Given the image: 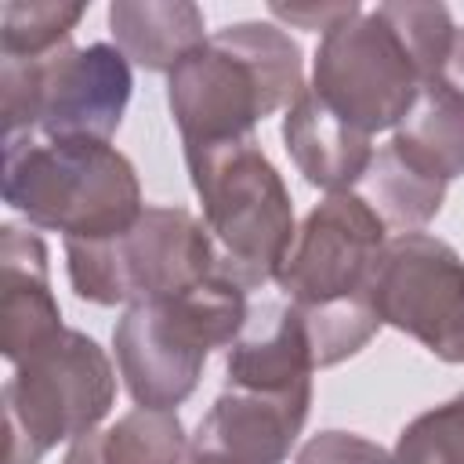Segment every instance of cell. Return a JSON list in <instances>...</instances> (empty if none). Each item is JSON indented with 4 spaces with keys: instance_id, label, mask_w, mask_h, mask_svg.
I'll return each mask as SVG.
<instances>
[{
    "instance_id": "6da1fadb",
    "label": "cell",
    "mask_w": 464,
    "mask_h": 464,
    "mask_svg": "<svg viewBox=\"0 0 464 464\" xmlns=\"http://www.w3.org/2000/svg\"><path fill=\"white\" fill-rule=\"evenodd\" d=\"M446 4L395 0L355 11L319 36L312 91L355 130H395L442 72L453 44Z\"/></svg>"
},
{
    "instance_id": "7a4b0ae2",
    "label": "cell",
    "mask_w": 464,
    "mask_h": 464,
    "mask_svg": "<svg viewBox=\"0 0 464 464\" xmlns=\"http://www.w3.org/2000/svg\"><path fill=\"white\" fill-rule=\"evenodd\" d=\"M297 40L272 22H232L167 72V105L185 145L254 138L304 91Z\"/></svg>"
},
{
    "instance_id": "3957f363",
    "label": "cell",
    "mask_w": 464,
    "mask_h": 464,
    "mask_svg": "<svg viewBox=\"0 0 464 464\" xmlns=\"http://www.w3.org/2000/svg\"><path fill=\"white\" fill-rule=\"evenodd\" d=\"M4 203L65 239H109L130 228L145 203L134 163L94 138H4Z\"/></svg>"
},
{
    "instance_id": "277c9868",
    "label": "cell",
    "mask_w": 464,
    "mask_h": 464,
    "mask_svg": "<svg viewBox=\"0 0 464 464\" xmlns=\"http://www.w3.org/2000/svg\"><path fill=\"white\" fill-rule=\"evenodd\" d=\"M203 225L218 246V276L257 290L272 283L294 246V199L257 138L185 145Z\"/></svg>"
},
{
    "instance_id": "5b68a950",
    "label": "cell",
    "mask_w": 464,
    "mask_h": 464,
    "mask_svg": "<svg viewBox=\"0 0 464 464\" xmlns=\"http://www.w3.org/2000/svg\"><path fill=\"white\" fill-rule=\"evenodd\" d=\"M250 315L246 290L225 276H210L181 297L134 304L112 330L120 377L138 406H181L214 348H228Z\"/></svg>"
},
{
    "instance_id": "8992f818",
    "label": "cell",
    "mask_w": 464,
    "mask_h": 464,
    "mask_svg": "<svg viewBox=\"0 0 464 464\" xmlns=\"http://www.w3.org/2000/svg\"><path fill=\"white\" fill-rule=\"evenodd\" d=\"M65 268L80 301L134 308L181 297L218 276V246L192 210L145 207L120 236L65 239Z\"/></svg>"
},
{
    "instance_id": "52a82bcc",
    "label": "cell",
    "mask_w": 464,
    "mask_h": 464,
    "mask_svg": "<svg viewBox=\"0 0 464 464\" xmlns=\"http://www.w3.org/2000/svg\"><path fill=\"white\" fill-rule=\"evenodd\" d=\"M0 402L7 428L4 464H40L47 450L76 442L105 420L116 402V370L94 337L65 326L14 366Z\"/></svg>"
},
{
    "instance_id": "ba28073f",
    "label": "cell",
    "mask_w": 464,
    "mask_h": 464,
    "mask_svg": "<svg viewBox=\"0 0 464 464\" xmlns=\"http://www.w3.org/2000/svg\"><path fill=\"white\" fill-rule=\"evenodd\" d=\"M134 91L130 62L112 44L65 47L44 62L0 58L4 138H94L109 141Z\"/></svg>"
},
{
    "instance_id": "9c48e42d",
    "label": "cell",
    "mask_w": 464,
    "mask_h": 464,
    "mask_svg": "<svg viewBox=\"0 0 464 464\" xmlns=\"http://www.w3.org/2000/svg\"><path fill=\"white\" fill-rule=\"evenodd\" d=\"M370 301L381 323L410 334L442 362H464V257L431 232L392 236Z\"/></svg>"
},
{
    "instance_id": "30bf717a",
    "label": "cell",
    "mask_w": 464,
    "mask_h": 464,
    "mask_svg": "<svg viewBox=\"0 0 464 464\" xmlns=\"http://www.w3.org/2000/svg\"><path fill=\"white\" fill-rule=\"evenodd\" d=\"M388 239L392 232L359 192H334L304 214L276 283L297 308L370 301Z\"/></svg>"
},
{
    "instance_id": "8fae6325",
    "label": "cell",
    "mask_w": 464,
    "mask_h": 464,
    "mask_svg": "<svg viewBox=\"0 0 464 464\" xmlns=\"http://www.w3.org/2000/svg\"><path fill=\"white\" fill-rule=\"evenodd\" d=\"M308 406L312 388L286 395L225 388L188 439L185 464H283L308 420Z\"/></svg>"
},
{
    "instance_id": "7c38bea8",
    "label": "cell",
    "mask_w": 464,
    "mask_h": 464,
    "mask_svg": "<svg viewBox=\"0 0 464 464\" xmlns=\"http://www.w3.org/2000/svg\"><path fill=\"white\" fill-rule=\"evenodd\" d=\"M62 308L51 294L47 246L33 228H0V352L11 366L62 334Z\"/></svg>"
},
{
    "instance_id": "4fadbf2b",
    "label": "cell",
    "mask_w": 464,
    "mask_h": 464,
    "mask_svg": "<svg viewBox=\"0 0 464 464\" xmlns=\"http://www.w3.org/2000/svg\"><path fill=\"white\" fill-rule=\"evenodd\" d=\"M315 373L301 312L290 301H261L250 308L239 337L225 355V388L246 392H308Z\"/></svg>"
},
{
    "instance_id": "5bb4252c",
    "label": "cell",
    "mask_w": 464,
    "mask_h": 464,
    "mask_svg": "<svg viewBox=\"0 0 464 464\" xmlns=\"http://www.w3.org/2000/svg\"><path fill=\"white\" fill-rule=\"evenodd\" d=\"M283 141L294 167L308 185L334 192H355L373 160V138L341 120L312 87H304L283 116Z\"/></svg>"
},
{
    "instance_id": "9a60e30c",
    "label": "cell",
    "mask_w": 464,
    "mask_h": 464,
    "mask_svg": "<svg viewBox=\"0 0 464 464\" xmlns=\"http://www.w3.org/2000/svg\"><path fill=\"white\" fill-rule=\"evenodd\" d=\"M203 11L188 0H116L109 4V33L127 62L149 72H170L192 54L203 33Z\"/></svg>"
},
{
    "instance_id": "2e32d148",
    "label": "cell",
    "mask_w": 464,
    "mask_h": 464,
    "mask_svg": "<svg viewBox=\"0 0 464 464\" xmlns=\"http://www.w3.org/2000/svg\"><path fill=\"white\" fill-rule=\"evenodd\" d=\"M188 439L174 410L134 406L105 431L69 442L62 464H185Z\"/></svg>"
},
{
    "instance_id": "e0dca14e",
    "label": "cell",
    "mask_w": 464,
    "mask_h": 464,
    "mask_svg": "<svg viewBox=\"0 0 464 464\" xmlns=\"http://www.w3.org/2000/svg\"><path fill=\"white\" fill-rule=\"evenodd\" d=\"M355 192L377 210V218L392 236H406V232H420L442 210L446 181L420 170L388 141L373 152L370 170L362 174Z\"/></svg>"
},
{
    "instance_id": "ac0fdd59",
    "label": "cell",
    "mask_w": 464,
    "mask_h": 464,
    "mask_svg": "<svg viewBox=\"0 0 464 464\" xmlns=\"http://www.w3.org/2000/svg\"><path fill=\"white\" fill-rule=\"evenodd\" d=\"M392 145L420 170L450 185L464 174V98L431 80L395 127Z\"/></svg>"
},
{
    "instance_id": "d6986e66",
    "label": "cell",
    "mask_w": 464,
    "mask_h": 464,
    "mask_svg": "<svg viewBox=\"0 0 464 464\" xmlns=\"http://www.w3.org/2000/svg\"><path fill=\"white\" fill-rule=\"evenodd\" d=\"M87 4L62 0H7L0 7V58L44 62L72 47V29L83 22Z\"/></svg>"
},
{
    "instance_id": "ffe728a7",
    "label": "cell",
    "mask_w": 464,
    "mask_h": 464,
    "mask_svg": "<svg viewBox=\"0 0 464 464\" xmlns=\"http://www.w3.org/2000/svg\"><path fill=\"white\" fill-rule=\"evenodd\" d=\"M395 464H464V392L413 417L392 450Z\"/></svg>"
},
{
    "instance_id": "44dd1931",
    "label": "cell",
    "mask_w": 464,
    "mask_h": 464,
    "mask_svg": "<svg viewBox=\"0 0 464 464\" xmlns=\"http://www.w3.org/2000/svg\"><path fill=\"white\" fill-rule=\"evenodd\" d=\"M294 464H395V460L381 442H370L355 431L330 428V431L312 435L297 450Z\"/></svg>"
},
{
    "instance_id": "7402d4cb",
    "label": "cell",
    "mask_w": 464,
    "mask_h": 464,
    "mask_svg": "<svg viewBox=\"0 0 464 464\" xmlns=\"http://www.w3.org/2000/svg\"><path fill=\"white\" fill-rule=\"evenodd\" d=\"M268 11L276 18H283V22H290V25H301V29H312V33H326L337 22H344L348 14H355L359 4L355 0H348V4H272Z\"/></svg>"
},
{
    "instance_id": "603a6c76",
    "label": "cell",
    "mask_w": 464,
    "mask_h": 464,
    "mask_svg": "<svg viewBox=\"0 0 464 464\" xmlns=\"http://www.w3.org/2000/svg\"><path fill=\"white\" fill-rule=\"evenodd\" d=\"M435 83H442V87H450L453 94H460V98H464V29H457V33H453L450 54H446L442 72L435 76Z\"/></svg>"
}]
</instances>
